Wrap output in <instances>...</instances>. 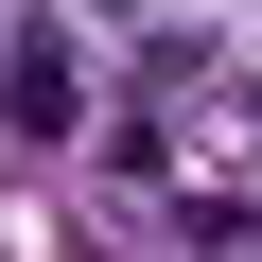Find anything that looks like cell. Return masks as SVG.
Here are the masks:
<instances>
[{"instance_id":"cell-1","label":"cell","mask_w":262,"mask_h":262,"mask_svg":"<svg viewBox=\"0 0 262 262\" xmlns=\"http://www.w3.org/2000/svg\"><path fill=\"white\" fill-rule=\"evenodd\" d=\"M0 105H18V140H70V122H88V70H70V35H18V53H0Z\"/></svg>"}]
</instances>
